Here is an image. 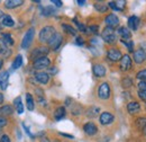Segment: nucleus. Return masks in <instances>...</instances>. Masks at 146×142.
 Wrapping results in <instances>:
<instances>
[{
  "mask_svg": "<svg viewBox=\"0 0 146 142\" xmlns=\"http://www.w3.org/2000/svg\"><path fill=\"white\" fill-rule=\"evenodd\" d=\"M105 23L107 24L108 27L113 28V27H116V26L119 25V18L117 17L115 14H109L107 17L105 18Z\"/></svg>",
  "mask_w": 146,
  "mask_h": 142,
  "instance_id": "12",
  "label": "nucleus"
},
{
  "mask_svg": "<svg viewBox=\"0 0 146 142\" xmlns=\"http://www.w3.org/2000/svg\"><path fill=\"white\" fill-rule=\"evenodd\" d=\"M13 113H14V108H13V106H10V105H5V106H2L0 108V114L2 116H9Z\"/></svg>",
  "mask_w": 146,
  "mask_h": 142,
  "instance_id": "24",
  "label": "nucleus"
},
{
  "mask_svg": "<svg viewBox=\"0 0 146 142\" xmlns=\"http://www.w3.org/2000/svg\"><path fill=\"white\" fill-rule=\"evenodd\" d=\"M76 2H78V3H79V5H80V6H83V5H84V3H86V1H84V0H78V1H76Z\"/></svg>",
  "mask_w": 146,
  "mask_h": 142,
  "instance_id": "50",
  "label": "nucleus"
},
{
  "mask_svg": "<svg viewBox=\"0 0 146 142\" xmlns=\"http://www.w3.org/2000/svg\"><path fill=\"white\" fill-rule=\"evenodd\" d=\"M99 112H100V108H99V107L91 106V107H89V108L87 109L86 115H87L88 117H90V119H94V117H97V116H98Z\"/></svg>",
  "mask_w": 146,
  "mask_h": 142,
  "instance_id": "20",
  "label": "nucleus"
},
{
  "mask_svg": "<svg viewBox=\"0 0 146 142\" xmlns=\"http://www.w3.org/2000/svg\"><path fill=\"white\" fill-rule=\"evenodd\" d=\"M61 135H63V137H65V138H69V139H73V135L71 134H66V133H60Z\"/></svg>",
  "mask_w": 146,
  "mask_h": 142,
  "instance_id": "48",
  "label": "nucleus"
},
{
  "mask_svg": "<svg viewBox=\"0 0 146 142\" xmlns=\"http://www.w3.org/2000/svg\"><path fill=\"white\" fill-rule=\"evenodd\" d=\"M138 25H139V18L137 16H130L128 18V27L131 31H137Z\"/></svg>",
  "mask_w": 146,
  "mask_h": 142,
  "instance_id": "19",
  "label": "nucleus"
},
{
  "mask_svg": "<svg viewBox=\"0 0 146 142\" xmlns=\"http://www.w3.org/2000/svg\"><path fill=\"white\" fill-rule=\"evenodd\" d=\"M121 42L127 46L129 52H134V42L131 40H121Z\"/></svg>",
  "mask_w": 146,
  "mask_h": 142,
  "instance_id": "34",
  "label": "nucleus"
},
{
  "mask_svg": "<svg viewBox=\"0 0 146 142\" xmlns=\"http://www.w3.org/2000/svg\"><path fill=\"white\" fill-rule=\"evenodd\" d=\"M2 25L3 26H7V27H13L14 25H15V21H14V19L10 17V16H8V15H5L3 17H2Z\"/></svg>",
  "mask_w": 146,
  "mask_h": 142,
  "instance_id": "27",
  "label": "nucleus"
},
{
  "mask_svg": "<svg viewBox=\"0 0 146 142\" xmlns=\"http://www.w3.org/2000/svg\"><path fill=\"white\" fill-rule=\"evenodd\" d=\"M2 63H3V61H2V60H1V59H0V69H1V68H2Z\"/></svg>",
  "mask_w": 146,
  "mask_h": 142,
  "instance_id": "54",
  "label": "nucleus"
},
{
  "mask_svg": "<svg viewBox=\"0 0 146 142\" xmlns=\"http://www.w3.org/2000/svg\"><path fill=\"white\" fill-rule=\"evenodd\" d=\"M75 42H76V44H78V45H83V44H84L83 38H82V37H80V36H78V37L75 38Z\"/></svg>",
  "mask_w": 146,
  "mask_h": 142,
  "instance_id": "44",
  "label": "nucleus"
},
{
  "mask_svg": "<svg viewBox=\"0 0 146 142\" xmlns=\"http://www.w3.org/2000/svg\"><path fill=\"white\" fill-rule=\"evenodd\" d=\"M54 13V10H53V8L52 7H45V8H43V15L44 16H50V15H52Z\"/></svg>",
  "mask_w": 146,
  "mask_h": 142,
  "instance_id": "37",
  "label": "nucleus"
},
{
  "mask_svg": "<svg viewBox=\"0 0 146 142\" xmlns=\"http://www.w3.org/2000/svg\"><path fill=\"white\" fill-rule=\"evenodd\" d=\"M145 108H146V106H145Z\"/></svg>",
  "mask_w": 146,
  "mask_h": 142,
  "instance_id": "56",
  "label": "nucleus"
},
{
  "mask_svg": "<svg viewBox=\"0 0 146 142\" xmlns=\"http://www.w3.org/2000/svg\"><path fill=\"white\" fill-rule=\"evenodd\" d=\"M7 123H8V122H7V120H6L5 117H0V129L3 127V126H6Z\"/></svg>",
  "mask_w": 146,
  "mask_h": 142,
  "instance_id": "46",
  "label": "nucleus"
},
{
  "mask_svg": "<svg viewBox=\"0 0 146 142\" xmlns=\"http://www.w3.org/2000/svg\"><path fill=\"white\" fill-rule=\"evenodd\" d=\"M23 3H24V1H21V0H8V1L5 2V6H6L8 9H14V8H16V7L21 6Z\"/></svg>",
  "mask_w": 146,
  "mask_h": 142,
  "instance_id": "22",
  "label": "nucleus"
},
{
  "mask_svg": "<svg viewBox=\"0 0 146 142\" xmlns=\"http://www.w3.org/2000/svg\"><path fill=\"white\" fill-rule=\"evenodd\" d=\"M26 104H27V108H28V111H33L34 109V107H35V103H34V98H33V96L28 92V94H26Z\"/></svg>",
  "mask_w": 146,
  "mask_h": 142,
  "instance_id": "26",
  "label": "nucleus"
},
{
  "mask_svg": "<svg viewBox=\"0 0 146 142\" xmlns=\"http://www.w3.org/2000/svg\"><path fill=\"white\" fill-rule=\"evenodd\" d=\"M83 131L88 135H94L98 132V127L93 122H88L83 125Z\"/></svg>",
  "mask_w": 146,
  "mask_h": 142,
  "instance_id": "14",
  "label": "nucleus"
},
{
  "mask_svg": "<svg viewBox=\"0 0 146 142\" xmlns=\"http://www.w3.org/2000/svg\"><path fill=\"white\" fill-rule=\"evenodd\" d=\"M72 114L73 115H79V114H81V106H80V105H76L75 107H73Z\"/></svg>",
  "mask_w": 146,
  "mask_h": 142,
  "instance_id": "39",
  "label": "nucleus"
},
{
  "mask_svg": "<svg viewBox=\"0 0 146 142\" xmlns=\"http://www.w3.org/2000/svg\"><path fill=\"white\" fill-rule=\"evenodd\" d=\"M50 71H51L52 73H55V72H56V68H54V67H53V68H51V69H50Z\"/></svg>",
  "mask_w": 146,
  "mask_h": 142,
  "instance_id": "53",
  "label": "nucleus"
},
{
  "mask_svg": "<svg viewBox=\"0 0 146 142\" xmlns=\"http://www.w3.org/2000/svg\"><path fill=\"white\" fill-rule=\"evenodd\" d=\"M0 142H11V141H10V139H9V137H8V135L3 134V135L0 138Z\"/></svg>",
  "mask_w": 146,
  "mask_h": 142,
  "instance_id": "45",
  "label": "nucleus"
},
{
  "mask_svg": "<svg viewBox=\"0 0 146 142\" xmlns=\"http://www.w3.org/2000/svg\"><path fill=\"white\" fill-rule=\"evenodd\" d=\"M40 142H50V140H48L47 138H42V139H40Z\"/></svg>",
  "mask_w": 146,
  "mask_h": 142,
  "instance_id": "51",
  "label": "nucleus"
},
{
  "mask_svg": "<svg viewBox=\"0 0 146 142\" xmlns=\"http://www.w3.org/2000/svg\"><path fill=\"white\" fill-rule=\"evenodd\" d=\"M115 120V116L112 114H110L108 112H104L101 113L100 117H99V121H100V124L102 125H109L113 122Z\"/></svg>",
  "mask_w": 146,
  "mask_h": 142,
  "instance_id": "9",
  "label": "nucleus"
},
{
  "mask_svg": "<svg viewBox=\"0 0 146 142\" xmlns=\"http://www.w3.org/2000/svg\"><path fill=\"white\" fill-rule=\"evenodd\" d=\"M137 86H138L139 91H146V81H139Z\"/></svg>",
  "mask_w": 146,
  "mask_h": 142,
  "instance_id": "40",
  "label": "nucleus"
},
{
  "mask_svg": "<svg viewBox=\"0 0 146 142\" xmlns=\"http://www.w3.org/2000/svg\"><path fill=\"white\" fill-rule=\"evenodd\" d=\"M14 105L16 106V109H17V113H18V114H23V113H24V106H23V103H21V98H20V97L15 98Z\"/></svg>",
  "mask_w": 146,
  "mask_h": 142,
  "instance_id": "28",
  "label": "nucleus"
},
{
  "mask_svg": "<svg viewBox=\"0 0 146 142\" xmlns=\"http://www.w3.org/2000/svg\"><path fill=\"white\" fill-rule=\"evenodd\" d=\"M130 68H131V58L128 54H125L120 59V70L128 71L130 70Z\"/></svg>",
  "mask_w": 146,
  "mask_h": 142,
  "instance_id": "8",
  "label": "nucleus"
},
{
  "mask_svg": "<svg viewBox=\"0 0 146 142\" xmlns=\"http://www.w3.org/2000/svg\"><path fill=\"white\" fill-rule=\"evenodd\" d=\"M127 111L129 114H137L141 112V105L138 102H130L127 104Z\"/></svg>",
  "mask_w": 146,
  "mask_h": 142,
  "instance_id": "17",
  "label": "nucleus"
},
{
  "mask_svg": "<svg viewBox=\"0 0 146 142\" xmlns=\"http://www.w3.org/2000/svg\"><path fill=\"white\" fill-rule=\"evenodd\" d=\"M35 78H36L37 81L39 84H42V85H46L48 82V80H50L48 73H46L44 71H38V72H36L35 73Z\"/></svg>",
  "mask_w": 146,
  "mask_h": 142,
  "instance_id": "15",
  "label": "nucleus"
},
{
  "mask_svg": "<svg viewBox=\"0 0 146 142\" xmlns=\"http://www.w3.org/2000/svg\"><path fill=\"white\" fill-rule=\"evenodd\" d=\"M8 80H9V72L8 71H2L0 72V88L6 89L8 86Z\"/></svg>",
  "mask_w": 146,
  "mask_h": 142,
  "instance_id": "18",
  "label": "nucleus"
},
{
  "mask_svg": "<svg viewBox=\"0 0 146 142\" xmlns=\"http://www.w3.org/2000/svg\"><path fill=\"white\" fill-rule=\"evenodd\" d=\"M108 7H110V8L113 9V10H119V11H121V10H124L125 7H126V1H121V0H119V1H110Z\"/></svg>",
  "mask_w": 146,
  "mask_h": 142,
  "instance_id": "16",
  "label": "nucleus"
},
{
  "mask_svg": "<svg viewBox=\"0 0 146 142\" xmlns=\"http://www.w3.org/2000/svg\"><path fill=\"white\" fill-rule=\"evenodd\" d=\"M137 79H139L141 81H146V69H143V70L138 71L137 74H136Z\"/></svg>",
  "mask_w": 146,
  "mask_h": 142,
  "instance_id": "36",
  "label": "nucleus"
},
{
  "mask_svg": "<svg viewBox=\"0 0 146 142\" xmlns=\"http://www.w3.org/2000/svg\"><path fill=\"white\" fill-rule=\"evenodd\" d=\"M89 29L91 31L92 33L97 34V33H98V31H99V26H98V25H91V26H89Z\"/></svg>",
  "mask_w": 146,
  "mask_h": 142,
  "instance_id": "42",
  "label": "nucleus"
},
{
  "mask_svg": "<svg viewBox=\"0 0 146 142\" xmlns=\"http://www.w3.org/2000/svg\"><path fill=\"white\" fill-rule=\"evenodd\" d=\"M23 66V56L19 54V55H17L16 56V59L14 60V62H13V70H17L18 68H20Z\"/></svg>",
  "mask_w": 146,
  "mask_h": 142,
  "instance_id": "29",
  "label": "nucleus"
},
{
  "mask_svg": "<svg viewBox=\"0 0 146 142\" xmlns=\"http://www.w3.org/2000/svg\"><path fill=\"white\" fill-rule=\"evenodd\" d=\"M52 3H54L56 7H62V5H63V2L60 0H52Z\"/></svg>",
  "mask_w": 146,
  "mask_h": 142,
  "instance_id": "47",
  "label": "nucleus"
},
{
  "mask_svg": "<svg viewBox=\"0 0 146 142\" xmlns=\"http://www.w3.org/2000/svg\"><path fill=\"white\" fill-rule=\"evenodd\" d=\"M23 127H24V130H25V132H26V133H27V134H28V135H29V137H31L32 139H34V138H35V135H33V134L31 133V131H29V129L27 127V125L25 124V123H23Z\"/></svg>",
  "mask_w": 146,
  "mask_h": 142,
  "instance_id": "41",
  "label": "nucleus"
},
{
  "mask_svg": "<svg viewBox=\"0 0 146 142\" xmlns=\"http://www.w3.org/2000/svg\"><path fill=\"white\" fill-rule=\"evenodd\" d=\"M73 21H74V23L76 24V26H78V28H79V31H81V32H83V33H86V32H87V27H86L84 25H82V24H80V23H79V21H78V20H76L75 18L73 19Z\"/></svg>",
  "mask_w": 146,
  "mask_h": 142,
  "instance_id": "38",
  "label": "nucleus"
},
{
  "mask_svg": "<svg viewBox=\"0 0 146 142\" xmlns=\"http://www.w3.org/2000/svg\"><path fill=\"white\" fill-rule=\"evenodd\" d=\"M138 97H139L142 100L146 102V91H139V90H138Z\"/></svg>",
  "mask_w": 146,
  "mask_h": 142,
  "instance_id": "43",
  "label": "nucleus"
},
{
  "mask_svg": "<svg viewBox=\"0 0 146 142\" xmlns=\"http://www.w3.org/2000/svg\"><path fill=\"white\" fill-rule=\"evenodd\" d=\"M2 103H3V95L0 94V104H2Z\"/></svg>",
  "mask_w": 146,
  "mask_h": 142,
  "instance_id": "52",
  "label": "nucleus"
},
{
  "mask_svg": "<svg viewBox=\"0 0 146 142\" xmlns=\"http://www.w3.org/2000/svg\"><path fill=\"white\" fill-rule=\"evenodd\" d=\"M0 54L5 55V58H7L9 54H10V51L8 49V45L3 42L2 38H0Z\"/></svg>",
  "mask_w": 146,
  "mask_h": 142,
  "instance_id": "25",
  "label": "nucleus"
},
{
  "mask_svg": "<svg viewBox=\"0 0 146 142\" xmlns=\"http://www.w3.org/2000/svg\"><path fill=\"white\" fill-rule=\"evenodd\" d=\"M131 85H133V80L130 79V78H124L123 80H121V86L124 87V88H129V87H131Z\"/></svg>",
  "mask_w": 146,
  "mask_h": 142,
  "instance_id": "35",
  "label": "nucleus"
},
{
  "mask_svg": "<svg viewBox=\"0 0 146 142\" xmlns=\"http://www.w3.org/2000/svg\"><path fill=\"white\" fill-rule=\"evenodd\" d=\"M94 9L98 10L99 13H106L107 9H108V6L105 5V3H101V2H96L94 3Z\"/></svg>",
  "mask_w": 146,
  "mask_h": 142,
  "instance_id": "31",
  "label": "nucleus"
},
{
  "mask_svg": "<svg viewBox=\"0 0 146 142\" xmlns=\"http://www.w3.org/2000/svg\"><path fill=\"white\" fill-rule=\"evenodd\" d=\"M0 17H2V11L0 10Z\"/></svg>",
  "mask_w": 146,
  "mask_h": 142,
  "instance_id": "55",
  "label": "nucleus"
},
{
  "mask_svg": "<svg viewBox=\"0 0 146 142\" xmlns=\"http://www.w3.org/2000/svg\"><path fill=\"white\" fill-rule=\"evenodd\" d=\"M50 52V49H47V48H45V46H42V48H36L32 54H31V56L34 59V60H36L38 58H42V56H46V54H48Z\"/></svg>",
  "mask_w": 146,
  "mask_h": 142,
  "instance_id": "10",
  "label": "nucleus"
},
{
  "mask_svg": "<svg viewBox=\"0 0 146 142\" xmlns=\"http://www.w3.org/2000/svg\"><path fill=\"white\" fill-rule=\"evenodd\" d=\"M121 56H123L121 52H120L118 49H116V48H111V49H109V50L107 51V58L109 59L110 61H112V62L120 61Z\"/></svg>",
  "mask_w": 146,
  "mask_h": 142,
  "instance_id": "7",
  "label": "nucleus"
},
{
  "mask_svg": "<svg viewBox=\"0 0 146 142\" xmlns=\"http://www.w3.org/2000/svg\"><path fill=\"white\" fill-rule=\"evenodd\" d=\"M56 34L55 28L53 26H45L39 32V41L43 43H48L50 40Z\"/></svg>",
  "mask_w": 146,
  "mask_h": 142,
  "instance_id": "1",
  "label": "nucleus"
},
{
  "mask_svg": "<svg viewBox=\"0 0 146 142\" xmlns=\"http://www.w3.org/2000/svg\"><path fill=\"white\" fill-rule=\"evenodd\" d=\"M118 34L121 36V38L123 40H130V37H131V33H130V31L128 29L127 27H120L119 29H118Z\"/></svg>",
  "mask_w": 146,
  "mask_h": 142,
  "instance_id": "23",
  "label": "nucleus"
},
{
  "mask_svg": "<svg viewBox=\"0 0 146 142\" xmlns=\"http://www.w3.org/2000/svg\"><path fill=\"white\" fill-rule=\"evenodd\" d=\"M65 114H66V111H65L64 107H62V106L57 107L54 112V119L56 121H60V120H62V119L65 116Z\"/></svg>",
  "mask_w": 146,
  "mask_h": 142,
  "instance_id": "21",
  "label": "nucleus"
},
{
  "mask_svg": "<svg viewBox=\"0 0 146 142\" xmlns=\"http://www.w3.org/2000/svg\"><path fill=\"white\" fill-rule=\"evenodd\" d=\"M34 35H35V29H34V28H29V29L26 32V34H25L23 41H21V48H23V49H28V48H29V45H31L32 42H33Z\"/></svg>",
  "mask_w": 146,
  "mask_h": 142,
  "instance_id": "4",
  "label": "nucleus"
},
{
  "mask_svg": "<svg viewBox=\"0 0 146 142\" xmlns=\"http://www.w3.org/2000/svg\"><path fill=\"white\" fill-rule=\"evenodd\" d=\"M92 72H93V74H94L97 78H102V77L106 76V68H105V66L97 63V64H93V67H92Z\"/></svg>",
  "mask_w": 146,
  "mask_h": 142,
  "instance_id": "11",
  "label": "nucleus"
},
{
  "mask_svg": "<svg viewBox=\"0 0 146 142\" xmlns=\"http://www.w3.org/2000/svg\"><path fill=\"white\" fill-rule=\"evenodd\" d=\"M62 41H63L62 35L58 34V33H56V34L50 40L48 45H50V48H51L53 51H56V50L60 49V46H61V44H62Z\"/></svg>",
  "mask_w": 146,
  "mask_h": 142,
  "instance_id": "6",
  "label": "nucleus"
},
{
  "mask_svg": "<svg viewBox=\"0 0 146 142\" xmlns=\"http://www.w3.org/2000/svg\"><path fill=\"white\" fill-rule=\"evenodd\" d=\"M110 87L108 82H102L98 89V96L101 99H108L110 97Z\"/></svg>",
  "mask_w": 146,
  "mask_h": 142,
  "instance_id": "5",
  "label": "nucleus"
},
{
  "mask_svg": "<svg viewBox=\"0 0 146 142\" xmlns=\"http://www.w3.org/2000/svg\"><path fill=\"white\" fill-rule=\"evenodd\" d=\"M101 36H102V40L108 44H113L117 41V36L115 34V29L111 28V27H108V26L106 28H104Z\"/></svg>",
  "mask_w": 146,
  "mask_h": 142,
  "instance_id": "2",
  "label": "nucleus"
},
{
  "mask_svg": "<svg viewBox=\"0 0 146 142\" xmlns=\"http://www.w3.org/2000/svg\"><path fill=\"white\" fill-rule=\"evenodd\" d=\"M141 48H142V50L146 53V42H144V43L141 44Z\"/></svg>",
  "mask_w": 146,
  "mask_h": 142,
  "instance_id": "49",
  "label": "nucleus"
},
{
  "mask_svg": "<svg viewBox=\"0 0 146 142\" xmlns=\"http://www.w3.org/2000/svg\"><path fill=\"white\" fill-rule=\"evenodd\" d=\"M2 40H3V42H5L7 45H13V44H14L13 37H11L10 34H8V33H6V34L2 35Z\"/></svg>",
  "mask_w": 146,
  "mask_h": 142,
  "instance_id": "32",
  "label": "nucleus"
},
{
  "mask_svg": "<svg viewBox=\"0 0 146 142\" xmlns=\"http://www.w3.org/2000/svg\"><path fill=\"white\" fill-rule=\"evenodd\" d=\"M50 64H51V60H50L47 56L38 58L36 60H34V62H33V67H34V69H36V70H42V69L48 68Z\"/></svg>",
  "mask_w": 146,
  "mask_h": 142,
  "instance_id": "3",
  "label": "nucleus"
},
{
  "mask_svg": "<svg viewBox=\"0 0 146 142\" xmlns=\"http://www.w3.org/2000/svg\"><path fill=\"white\" fill-rule=\"evenodd\" d=\"M133 58H134V61H135L136 63L141 64V63H143V62L146 61V53L142 49H137V50L134 52Z\"/></svg>",
  "mask_w": 146,
  "mask_h": 142,
  "instance_id": "13",
  "label": "nucleus"
},
{
  "mask_svg": "<svg viewBox=\"0 0 146 142\" xmlns=\"http://www.w3.org/2000/svg\"><path fill=\"white\" fill-rule=\"evenodd\" d=\"M136 124V127L138 130H144L146 127V117H138L135 122Z\"/></svg>",
  "mask_w": 146,
  "mask_h": 142,
  "instance_id": "30",
  "label": "nucleus"
},
{
  "mask_svg": "<svg viewBox=\"0 0 146 142\" xmlns=\"http://www.w3.org/2000/svg\"><path fill=\"white\" fill-rule=\"evenodd\" d=\"M0 130H1V129H0Z\"/></svg>",
  "mask_w": 146,
  "mask_h": 142,
  "instance_id": "57",
  "label": "nucleus"
},
{
  "mask_svg": "<svg viewBox=\"0 0 146 142\" xmlns=\"http://www.w3.org/2000/svg\"><path fill=\"white\" fill-rule=\"evenodd\" d=\"M62 27H63V29H65V32L66 33H69V34H71V35H76V31L73 28L72 26H70V25H66V24H63L62 25Z\"/></svg>",
  "mask_w": 146,
  "mask_h": 142,
  "instance_id": "33",
  "label": "nucleus"
}]
</instances>
